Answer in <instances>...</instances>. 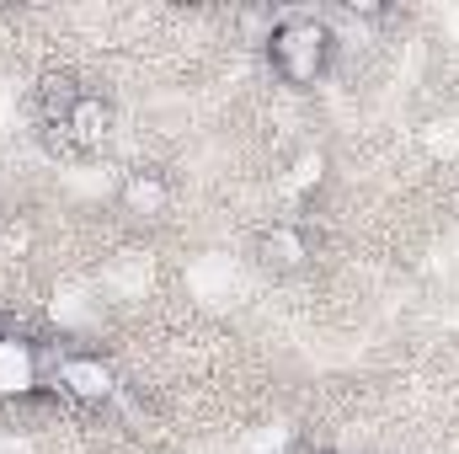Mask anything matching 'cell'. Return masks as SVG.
Returning <instances> with one entry per match:
<instances>
[{
	"instance_id": "6da1fadb",
	"label": "cell",
	"mask_w": 459,
	"mask_h": 454,
	"mask_svg": "<svg viewBox=\"0 0 459 454\" xmlns=\"http://www.w3.org/2000/svg\"><path fill=\"white\" fill-rule=\"evenodd\" d=\"M262 48H267V65L283 86L310 92L326 81V70L337 59V32L321 11H278Z\"/></svg>"
},
{
	"instance_id": "7a4b0ae2",
	"label": "cell",
	"mask_w": 459,
	"mask_h": 454,
	"mask_svg": "<svg viewBox=\"0 0 459 454\" xmlns=\"http://www.w3.org/2000/svg\"><path fill=\"white\" fill-rule=\"evenodd\" d=\"M48 385L59 390V396H70V401H81V406H113L117 396V374L113 363L102 358V353H54L48 358Z\"/></svg>"
},
{
	"instance_id": "3957f363",
	"label": "cell",
	"mask_w": 459,
	"mask_h": 454,
	"mask_svg": "<svg viewBox=\"0 0 459 454\" xmlns=\"http://www.w3.org/2000/svg\"><path fill=\"white\" fill-rule=\"evenodd\" d=\"M59 139L75 144V150H97L108 134H113V102L97 97V92H70L59 102V118H54Z\"/></svg>"
},
{
	"instance_id": "277c9868",
	"label": "cell",
	"mask_w": 459,
	"mask_h": 454,
	"mask_svg": "<svg viewBox=\"0 0 459 454\" xmlns=\"http://www.w3.org/2000/svg\"><path fill=\"white\" fill-rule=\"evenodd\" d=\"M256 257H262V267H273V273H299V267L310 262V235H305V225H294V220H278V225L262 230Z\"/></svg>"
},
{
	"instance_id": "5b68a950",
	"label": "cell",
	"mask_w": 459,
	"mask_h": 454,
	"mask_svg": "<svg viewBox=\"0 0 459 454\" xmlns=\"http://www.w3.org/2000/svg\"><path fill=\"white\" fill-rule=\"evenodd\" d=\"M117 198H123V214H134V220H155V214H166L171 188H166L160 171H128Z\"/></svg>"
},
{
	"instance_id": "8992f818",
	"label": "cell",
	"mask_w": 459,
	"mask_h": 454,
	"mask_svg": "<svg viewBox=\"0 0 459 454\" xmlns=\"http://www.w3.org/2000/svg\"><path fill=\"white\" fill-rule=\"evenodd\" d=\"M321 171H326V161H321L316 150H305V155L294 161V171L283 177V193H310V188L321 182Z\"/></svg>"
}]
</instances>
